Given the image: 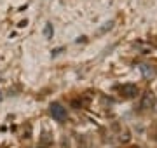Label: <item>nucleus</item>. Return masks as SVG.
<instances>
[{
  "label": "nucleus",
  "mask_w": 157,
  "mask_h": 148,
  "mask_svg": "<svg viewBox=\"0 0 157 148\" xmlns=\"http://www.w3.org/2000/svg\"><path fill=\"white\" fill-rule=\"evenodd\" d=\"M152 105H154V96H152L150 92H147L145 96H143V101H141V108H150Z\"/></svg>",
  "instance_id": "3"
},
{
  "label": "nucleus",
  "mask_w": 157,
  "mask_h": 148,
  "mask_svg": "<svg viewBox=\"0 0 157 148\" xmlns=\"http://www.w3.org/2000/svg\"><path fill=\"white\" fill-rule=\"evenodd\" d=\"M121 91H122L126 96L131 98V96H136V94H138V87H136V86H124Z\"/></svg>",
  "instance_id": "2"
},
{
  "label": "nucleus",
  "mask_w": 157,
  "mask_h": 148,
  "mask_svg": "<svg viewBox=\"0 0 157 148\" xmlns=\"http://www.w3.org/2000/svg\"><path fill=\"white\" fill-rule=\"evenodd\" d=\"M51 115H52V119H56V120H65L67 119V110L63 108L59 103H52L51 105Z\"/></svg>",
  "instance_id": "1"
}]
</instances>
